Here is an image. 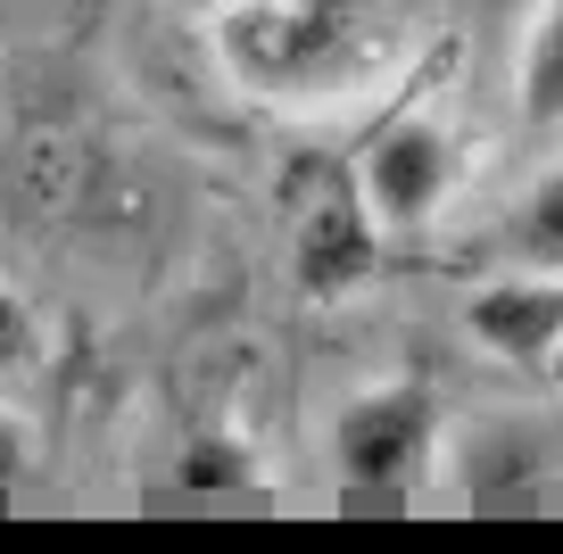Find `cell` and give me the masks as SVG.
Segmentation results:
<instances>
[{
	"instance_id": "obj_10",
	"label": "cell",
	"mask_w": 563,
	"mask_h": 554,
	"mask_svg": "<svg viewBox=\"0 0 563 554\" xmlns=\"http://www.w3.org/2000/svg\"><path fill=\"white\" fill-rule=\"evenodd\" d=\"M183 9H199V18L216 25V18H232V9H241V0H183Z\"/></svg>"
},
{
	"instance_id": "obj_3",
	"label": "cell",
	"mask_w": 563,
	"mask_h": 554,
	"mask_svg": "<svg viewBox=\"0 0 563 554\" xmlns=\"http://www.w3.org/2000/svg\"><path fill=\"white\" fill-rule=\"evenodd\" d=\"M356 199H365L373 232H422L456 199V141L440 117H398L365 141L356 157Z\"/></svg>"
},
{
	"instance_id": "obj_11",
	"label": "cell",
	"mask_w": 563,
	"mask_h": 554,
	"mask_svg": "<svg viewBox=\"0 0 563 554\" xmlns=\"http://www.w3.org/2000/svg\"><path fill=\"white\" fill-rule=\"evenodd\" d=\"M539 381H547V389H563V347L547 356V373H539Z\"/></svg>"
},
{
	"instance_id": "obj_5",
	"label": "cell",
	"mask_w": 563,
	"mask_h": 554,
	"mask_svg": "<svg viewBox=\"0 0 563 554\" xmlns=\"http://www.w3.org/2000/svg\"><path fill=\"white\" fill-rule=\"evenodd\" d=\"M489 265H539V274H563V166L530 174L514 208L489 224Z\"/></svg>"
},
{
	"instance_id": "obj_6",
	"label": "cell",
	"mask_w": 563,
	"mask_h": 554,
	"mask_svg": "<svg viewBox=\"0 0 563 554\" xmlns=\"http://www.w3.org/2000/svg\"><path fill=\"white\" fill-rule=\"evenodd\" d=\"M514 117L563 133V0H547L539 18L522 25V51H514Z\"/></svg>"
},
{
	"instance_id": "obj_1",
	"label": "cell",
	"mask_w": 563,
	"mask_h": 554,
	"mask_svg": "<svg viewBox=\"0 0 563 554\" xmlns=\"http://www.w3.org/2000/svg\"><path fill=\"white\" fill-rule=\"evenodd\" d=\"M216 51L265 100H332L382 67L373 0H241L232 18H216Z\"/></svg>"
},
{
	"instance_id": "obj_2",
	"label": "cell",
	"mask_w": 563,
	"mask_h": 554,
	"mask_svg": "<svg viewBox=\"0 0 563 554\" xmlns=\"http://www.w3.org/2000/svg\"><path fill=\"white\" fill-rule=\"evenodd\" d=\"M323 455H332V480L349 497H415L440 472V398L422 381L365 389L332 414Z\"/></svg>"
},
{
	"instance_id": "obj_7",
	"label": "cell",
	"mask_w": 563,
	"mask_h": 554,
	"mask_svg": "<svg viewBox=\"0 0 563 554\" xmlns=\"http://www.w3.org/2000/svg\"><path fill=\"white\" fill-rule=\"evenodd\" d=\"M34 347H42L34 307H25V298L0 281V381H9V373H25V364H34Z\"/></svg>"
},
{
	"instance_id": "obj_8",
	"label": "cell",
	"mask_w": 563,
	"mask_h": 554,
	"mask_svg": "<svg viewBox=\"0 0 563 554\" xmlns=\"http://www.w3.org/2000/svg\"><path fill=\"white\" fill-rule=\"evenodd\" d=\"M183 480H249V464H241V447H232V439H199L191 464H183Z\"/></svg>"
},
{
	"instance_id": "obj_9",
	"label": "cell",
	"mask_w": 563,
	"mask_h": 554,
	"mask_svg": "<svg viewBox=\"0 0 563 554\" xmlns=\"http://www.w3.org/2000/svg\"><path fill=\"white\" fill-rule=\"evenodd\" d=\"M25 472H34V431H25V422L0 406V488L25 480Z\"/></svg>"
},
{
	"instance_id": "obj_4",
	"label": "cell",
	"mask_w": 563,
	"mask_h": 554,
	"mask_svg": "<svg viewBox=\"0 0 563 554\" xmlns=\"http://www.w3.org/2000/svg\"><path fill=\"white\" fill-rule=\"evenodd\" d=\"M464 331L514 373H547V356L563 347V274L539 265H497L473 298H464Z\"/></svg>"
}]
</instances>
